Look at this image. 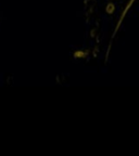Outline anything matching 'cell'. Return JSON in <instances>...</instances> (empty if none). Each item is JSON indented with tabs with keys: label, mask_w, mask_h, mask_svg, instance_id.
I'll use <instances>...</instances> for the list:
<instances>
[{
	"label": "cell",
	"mask_w": 139,
	"mask_h": 156,
	"mask_svg": "<svg viewBox=\"0 0 139 156\" xmlns=\"http://www.w3.org/2000/svg\"><path fill=\"white\" fill-rule=\"evenodd\" d=\"M114 9H115L114 5H113V3H109V5H107V8H105V11H107V13L112 14L113 12H114Z\"/></svg>",
	"instance_id": "6da1fadb"
},
{
	"label": "cell",
	"mask_w": 139,
	"mask_h": 156,
	"mask_svg": "<svg viewBox=\"0 0 139 156\" xmlns=\"http://www.w3.org/2000/svg\"><path fill=\"white\" fill-rule=\"evenodd\" d=\"M76 58H83L84 55H85V53H83L81 51H77V52H75V54H74Z\"/></svg>",
	"instance_id": "7a4b0ae2"
}]
</instances>
